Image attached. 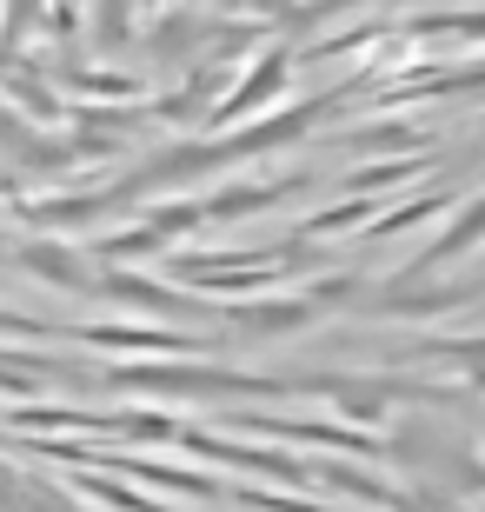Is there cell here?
Masks as SVG:
<instances>
[{
  "label": "cell",
  "mask_w": 485,
  "mask_h": 512,
  "mask_svg": "<svg viewBox=\"0 0 485 512\" xmlns=\"http://www.w3.org/2000/svg\"><path fill=\"white\" fill-rule=\"evenodd\" d=\"M346 147H366V153H379V147H426V127H412V120H392L386 133H353Z\"/></svg>",
  "instance_id": "cell-14"
},
{
  "label": "cell",
  "mask_w": 485,
  "mask_h": 512,
  "mask_svg": "<svg viewBox=\"0 0 485 512\" xmlns=\"http://www.w3.org/2000/svg\"><path fill=\"white\" fill-rule=\"evenodd\" d=\"M20 266H27V273H40V280H54L60 293H87V286H94V266L80 260V253L54 247V240H34V247H20Z\"/></svg>",
  "instance_id": "cell-10"
},
{
  "label": "cell",
  "mask_w": 485,
  "mask_h": 512,
  "mask_svg": "<svg viewBox=\"0 0 485 512\" xmlns=\"http://www.w3.org/2000/svg\"><path fill=\"white\" fill-rule=\"evenodd\" d=\"M479 240H485V193H479V200H466V207L452 213V227L439 233V240H432V247L419 253V260H412V266H406V273H399L392 286H412L419 273H439V266H452L459 253H472Z\"/></svg>",
  "instance_id": "cell-6"
},
{
  "label": "cell",
  "mask_w": 485,
  "mask_h": 512,
  "mask_svg": "<svg viewBox=\"0 0 485 512\" xmlns=\"http://www.w3.org/2000/svg\"><path fill=\"white\" fill-rule=\"evenodd\" d=\"M133 40V0H100L94 7V47L100 54H120Z\"/></svg>",
  "instance_id": "cell-12"
},
{
  "label": "cell",
  "mask_w": 485,
  "mask_h": 512,
  "mask_svg": "<svg viewBox=\"0 0 485 512\" xmlns=\"http://www.w3.org/2000/svg\"><path fill=\"white\" fill-rule=\"evenodd\" d=\"M7 87H20V100H27V107H34L40 120H54V94H47L40 67H14V74H7Z\"/></svg>",
  "instance_id": "cell-15"
},
{
  "label": "cell",
  "mask_w": 485,
  "mask_h": 512,
  "mask_svg": "<svg viewBox=\"0 0 485 512\" xmlns=\"http://www.w3.org/2000/svg\"><path fill=\"white\" fill-rule=\"evenodd\" d=\"M47 34H54V40L80 34V0H54V7H47Z\"/></svg>",
  "instance_id": "cell-16"
},
{
  "label": "cell",
  "mask_w": 485,
  "mask_h": 512,
  "mask_svg": "<svg viewBox=\"0 0 485 512\" xmlns=\"http://www.w3.org/2000/svg\"><path fill=\"white\" fill-rule=\"evenodd\" d=\"M113 386H140V393H160V399H286L280 373H226V366H120Z\"/></svg>",
  "instance_id": "cell-1"
},
{
  "label": "cell",
  "mask_w": 485,
  "mask_h": 512,
  "mask_svg": "<svg viewBox=\"0 0 485 512\" xmlns=\"http://www.w3.org/2000/svg\"><path fill=\"white\" fill-rule=\"evenodd\" d=\"M87 293H107L113 306H140V313H160V320H167V313H193V306L180 300V293H167V286L140 280V273H127V266H113V273H100V280L87 286Z\"/></svg>",
  "instance_id": "cell-7"
},
{
  "label": "cell",
  "mask_w": 485,
  "mask_h": 512,
  "mask_svg": "<svg viewBox=\"0 0 485 512\" xmlns=\"http://www.w3.org/2000/svg\"><path fill=\"white\" fill-rule=\"evenodd\" d=\"M439 207H446V200H439V193H426V200H412V207H399V213H379V220H373V240H399L406 227H419V220H432Z\"/></svg>",
  "instance_id": "cell-13"
},
{
  "label": "cell",
  "mask_w": 485,
  "mask_h": 512,
  "mask_svg": "<svg viewBox=\"0 0 485 512\" xmlns=\"http://www.w3.org/2000/svg\"><path fill=\"white\" fill-rule=\"evenodd\" d=\"M193 227H206V200H180V207H160L147 213L133 233H100L94 253L100 260H140V253H167L173 240H187Z\"/></svg>",
  "instance_id": "cell-3"
},
{
  "label": "cell",
  "mask_w": 485,
  "mask_h": 512,
  "mask_svg": "<svg viewBox=\"0 0 485 512\" xmlns=\"http://www.w3.org/2000/svg\"><path fill=\"white\" fill-rule=\"evenodd\" d=\"M147 7H153V0H147Z\"/></svg>",
  "instance_id": "cell-17"
},
{
  "label": "cell",
  "mask_w": 485,
  "mask_h": 512,
  "mask_svg": "<svg viewBox=\"0 0 485 512\" xmlns=\"http://www.w3.org/2000/svg\"><path fill=\"white\" fill-rule=\"evenodd\" d=\"M80 346H100V353H200L206 340H193V333H173V326H140V320H94L74 333Z\"/></svg>",
  "instance_id": "cell-4"
},
{
  "label": "cell",
  "mask_w": 485,
  "mask_h": 512,
  "mask_svg": "<svg viewBox=\"0 0 485 512\" xmlns=\"http://www.w3.org/2000/svg\"><path fill=\"white\" fill-rule=\"evenodd\" d=\"M366 80V74H359ZM353 80V87H359ZM346 87V94H353ZM346 94H319V100H306V107H286V114H266L253 133H233V140H220V160H260V153H273V147H293V140H306V133L319 127L326 114H339V100Z\"/></svg>",
  "instance_id": "cell-2"
},
{
  "label": "cell",
  "mask_w": 485,
  "mask_h": 512,
  "mask_svg": "<svg viewBox=\"0 0 485 512\" xmlns=\"http://www.w3.org/2000/svg\"><path fill=\"white\" fill-rule=\"evenodd\" d=\"M286 80H293V54H286V47H266V54L253 60V67H246L240 87L213 100V114H206V120H213V127H226V120L253 114V107H266L273 94H286Z\"/></svg>",
  "instance_id": "cell-5"
},
{
  "label": "cell",
  "mask_w": 485,
  "mask_h": 512,
  "mask_svg": "<svg viewBox=\"0 0 485 512\" xmlns=\"http://www.w3.org/2000/svg\"><path fill=\"white\" fill-rule=\"evenodd\" d=\"M233 326H240V333H253V340H286V333H306V326H319V306L306 300V293H293V300H273V306H246V313H233Z\"/></svg>",
  "instance_id": "cell-8"
},
{
  "label": "cell",
  "mask_w": 485,
  "mask_h": 512,
  "mask_svg": "<svg viewBox=\"0 0 485 512\" xmlns=\"http://www.w3.org/2000/svg\"><path fill=\"white\" fill-rule=\"evenodd\" d=\"M206 40H213V27H206L200 14H160L147 27V54H153V67H180V60L193 54V47H206Z\"/></svg>",
  "instance_id": "cell-9"
},
{
  "label": "cell",
  "mask_w": 485,
  "mask_h": 512,
  "mask_svg": "<svg viewBox=\"0 0 485 512\" xmlns=\"http://www.w3.org/2000/svg\"><path fill=\"white\" fill-rule=\"evenodd\" d=\"M54 80L80 100H140L147 94V74H107V67H87V74H67V67H60Z\"/></svg>",
  "instance_id": "cell-11"
}]
</instances>
